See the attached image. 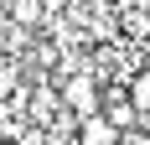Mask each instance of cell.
Here are the masks:
<instances>
[{"label": "cell", "mask_w": 150, "mask_h": 145, "mask_svg": "<svg viewBox=\"0 0 150 145\" xmlns=\"http://www.w3.org/2000/svg\"><path fill=\"white\" fill-rule=\"evenodd\" d=\"M62 109L83 124V119L104 114V88H98V72H78V78H62Z\"/></svg>", "instance_id": "6da1fadb"}, {"label": "cell", "mask_w": 150, "mask_h": 145, "mask_svg": "<svg viewBox=\"0 0 150 145\" xmlns=\"http://www.w3.org/2000/svg\"><path fill=\"white\" fill-rule=\"evenodd\" d=\"M5 21L21 26V31H36V26H47L52 16H47V0H5Z\"/></svg>", "instance_id": "7a4b0ae2"}, {"label": "cell", "mask_w": 150, "mask_h": 145, "mask_svg": "<svg viewBox=\"0 0 150 145\" xmlns=\"http://www.w3.org/2000/svg\"><path fill=\"white\" fill-rule=\"evenodd\" d=\"M78 145H124V135L114 130L104 114H93V119H83V124H78Z\"/></svg>", "instance_id": "3957f363"}, {"label": "cell", "mask_w": 150, "mask_h": 145, "mask_svg": "<svg viewBox=\"0 0 150 145\" xmlns=\"http://www.w3.org/2000/svg\"><path fill=\"white\" fill-rule=\"evenodd\" d=\"M129 99H135V109L145 114V124H150V62L135 68V78H129Z\"/></svg>", "instance_id": "277c9868"}]
</instances>
